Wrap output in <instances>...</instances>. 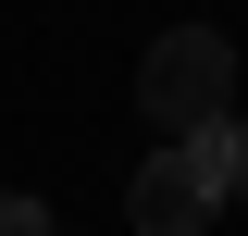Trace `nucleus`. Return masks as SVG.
Wrapping results in <instances>:
<instances>
[{"instance_id":"3","label":"nucleus","mask_w":248,"mask_h":236,"mask_svg":"<svg viewBox=\"0 0 248 236\" xmlns=\"http://www.w3.org/2000/svg\"><path fill=\"white\" fill-rule=\"evenodd\" d=\"M186 149H199V162L223 174V199H248V124H236V112H223V124H199Z\"/></svg>"},{"instance_id":"2","label":"nucleus","mask_w":248,"mask_h":236,"mask_svg":"<svg viewBox=\"0 0 248 236\" xmlns=\"http://www.w3.org/2000/svg\"><path fill=\"white\" fill-rule=\"evenodd\" d=\"M211 211H223V174L186 137H161L149 162H137V186H124V224L137 236H211Z\"/></svg>"},{"instance_id":"1","label":"nucleus","mask_w":248,"mask_h":236,"mask_svg":"<svg viewBox=\"0 0 248 236\" xmlns=\"http://www.w3.org/2000/svg\"><path fill=\"white\" fill-rule=\"evenodd\" d=\"M137 112H149L161 137L223 124V112H236V37H223V25H174V37H149V62H137Z\"/></svg>"},{"instance_id":"4","label":"nucleus","mask_w":248,"mask_h":236,"mask_svg":"<svg viewBox=\"0 0 248 236\" xmlns=\"http://www.w3.org/2000/svg\"><path fill=\"white\" fill-rule=\"evenodd\" d=\"M0 236H62V224H50V199H25V186H0Z\"/></svg>"}]
</instances>
